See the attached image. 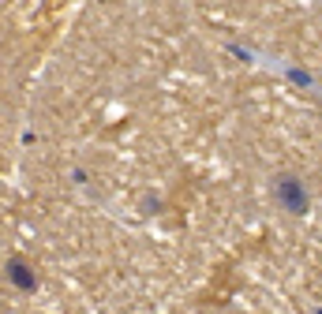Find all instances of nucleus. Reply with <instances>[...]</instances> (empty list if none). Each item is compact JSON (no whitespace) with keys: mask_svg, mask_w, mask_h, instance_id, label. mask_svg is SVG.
Masks as SVG:
<instances>
[{"mask_svg":"<svg viewBox=\"0 0 322 314\" xmlns=\"http://www.w3.org/2000/svg\"><path fill=\"white\" fill-rule=\"evenodd\" d=\"M277 198H281V206H285L289 213H304L307 209V191H304V184L292 180V176L277 180Z\"/></svg>","mask_w":322,"mask_h":314,"instance_id":"1","label":"nucleus"},{"mask_svg":"<svg viewBox=\"0 0 322 314\" xmlns=\"http://www.w3.org/2000/svg\"><path fill=\"white\" fill-rule=\"evenodd\" d=\"M8 277H12L15 288H34V273L26 270L23 262H12V265H8Z\"/></svg>","mask_w":322,"mask_h":314,"instance_id":"2","label":"nucleus"}]
</instances>
